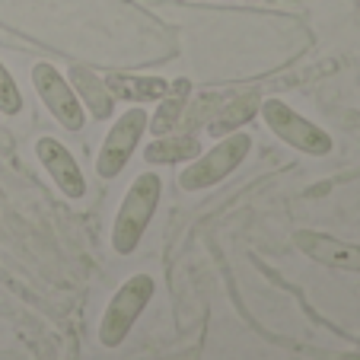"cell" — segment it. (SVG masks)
Masks as SVG:
<instances>
[{"label":"cell","instance_id":"obj_1","mask_svg":"<svg viewBox=\"0 0 360 360\" xmlns=\"http://www.w3.org/2000/svg\"><path fill=\"white\" fill-rule=\"evenodd\" d=\"M157 198H160V179L157 176H141L134 185H131L122 211H118V220H115V236H112V243H115V249L122 252V255H128V252L137 245L143 226L150 224V217L157 211Z\"/></svg>","mask_w":360,"mask_h":360},{"label":"cell","instance_id":"obj_2","mask_svg":"<svg viewBox=\"0 0 360 360\" xmlns=\"http://www.w3.org/2000/svg\"><path fill=\"white\" fill-rule=\"evenodd\" d=\"M153 297V281L147 274L141 278H131L122 290L112 297L109 309L102 316V328H99V338L105 347H115L122 345V338L128 335V328L134 326V319L141 316V309L147 306V300Z\"/></svg>","mask_w":360,"mask_h":360},{"label":"cell","instance_id":"obj_3","mask_svg":"<svg viewBox=\"0 0 360 360\" xmlns=\"http://www.w3.org/2000/svg\"><path fill=\"white\" fill-rule=\"evenodd\" d=\"M262 115H265L268 128H271L278 137H284L290 147L306 150V153H328V150H332L328 134H322L316 124H309L293 109H287L284 102H278V99L265 102V105H262Z\"/></svg>","mask_w":360,"mask_h":360},{"label":"cell","instance_id":"obj_4","mask_svg":"<svg viewBox=\"0 0 360 360\" xmlns=\"http://www.w3.org/2000/svg\"><path fill=\"white\" fill-rule=\"evenodd\" d=\"M245 150H249V137L245 134L230 137V141H224L220 147H214L204 160H198L195 166H188V169L179 176V185L195 191V188H204V185L220 182L226 172L236 169V163L245 157Z\"/></svg>","mask_w":360,"mask_h":360},{"label":"cell","instance_id":"obj_5","mask_svg":"<svg viewBox=\"0 0 360 360\" xmlns=\"http://www.w3.org/2000/svg\"><path fill=\"white\" fill-rule=\"evenodd\" d=\"M32 80H35V89L41 93V99H45V105L55 112L58 122L70 131L80 128L83 109H80V102H77V96L70 93V86L64 83V77L58 74L51 64H39V68L32 70Z\"/></svg>","mask_w":360,"mask_h":360},{"label":"cell","instance_id":"obj_6","mask_svg":"<svg viewBox=\"0 0 360 360\" xmlns=\"http://www.w3.org/2000/svg\"><path fill=\"white\" fill-rule=\"evenodd\" d=\"M143 124H147V115L141 109H131L128 115L118 118V124L112 128V134L105 137V147H102L99 157V176H115L124 163H128L131 150H134L137 137H141Z\"/></svg>","mask_w":360,"mask_h":360},{"label":"cell","instance_id":"obj_7","mask_svg":"<svg viewBox=\"0 0 360 360\" xmlns=\"http://www.w3.org/2000/svg\"><path fill=\"white\" fill-rule=\"evenodd\" d=\"M297 245L309 259L322 262V265L345 268V271H360V245L338 243V239L319 236V233H297Z\"/></svg>","mask_w":360,"mask_h":360},{"label":"cell","instance_id":"obj_8","mask_svg":"<svg viewBox=\"0 0 360 360\" xmlns=\"http://www.w3.org/2000/svg\"><path fill=\"white\" fill-rule=\"evenodd\" d=\"M35 150H39L41 163L48 166V172H51V176H55V182L61 185L64 195L80 198L83 191H86V185H83V176H80V169H77L74 157H70L68 150H64V143H58L55 137H41V141L35 143Z\"/></svg>","mask_w":360,"mask_h":360},{"label":"cell","instance_id":"obj_9","mask_svg":"<svg viewBox=\"0 0 360 360\" xmlns=\"http://www.w3.org/2000/svg\"><path fill=\"white\" fill-rule=\"evenodd\" d=\"M105 86L118 99H163L169 93V83L157 80V77H122L112 74L105 77Z\"/></svg>","mask_w":360,"mask_h":360},{"label":"cell","instance_id":"obj_10","mask_svg":"<svg viewBox=\"0 0 360 360\" xmlns=\"http://www.w3.org/2000/svg\"><path fill=\"white\" fill-rule=\"evenodd\" d=\"M74 86L80 89V96L93 105V115L96 118H105L112 112V96H109V86H105V80H99V77H93L86 68H74Z\"/></svg>","mask_w":360,"mask_h":360},{"label":"cell","instance_id":"obj_11","mask_svg":"<svg viewBox=\"0 0 360 360\" xmlns=\"http://www.w3.org/2000/svg\"><path fill=\"white\" fill-rule=\"evenodd\" d=\"M172 96H166L163 99V105H160V112L153 115V134H169L172 128H176L179 122H182V109H185V93H188V83L185 80H176L172 83Z\"/></svg>","mask_w":360,"mask_h":360},{"label":"cell","instance_id":"obj_12","mask_svg":"<svg viewBox=\"0 0 360 360\" xmlns=\"http://www.w3.org/2000/svg\"><path fill=\"white\" fill-rule=\"evenodd\" d=\"M198 150H201V143L191 134H176V137H166V141L153 143V147L147 150V160L150 163H179V160L195 157Z\"/></svg>","mask_w":360,"mask_h":360},{"label":"cell","instance_id":"obj_13","mask_svg":"<svg viewBox=\"0 0 360 360\" xmlns=\"http://www.w3.org/2000/svg\"><path fill=\"white\" fill-rule=\"evenodd\" d=\"M255 109H259V99H255V96H243V99H236L233 105H226L220 115L211 118V134H224V131H233L236 124L249 122V118L255 115Z\"/></svg>","mask_w":360,"mask_h":360},{"label":"cell","instance_id":"obj_14","mask_svg":"<svg viewBox=\"0 0 360 360\" xmlns=\"http://www.w3.org/2000/svg\"><path fill=\"white\" fill-rule=\"evenodd\" d=\"M22 99H20V89H16L13 77L4 70V64H0V109L7 112V115H13V112H20Z\"/></svg>","mask_w":360,"mask_h":360}]
</instances>
